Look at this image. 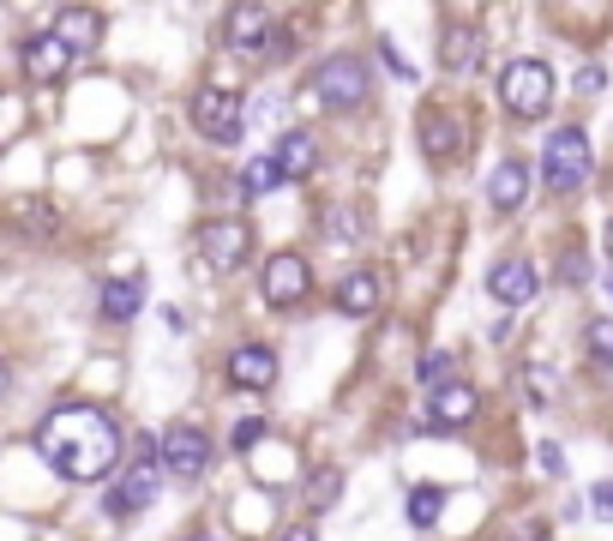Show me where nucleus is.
<instances>
[{"label": "nucleus", "mask_w": 613, "mask_h": 541, "mask_svg": "<svg viewBox=\"0 0 613 541\" xmlns=\"http://www.w3.org/2000/svg\"><path fill=\"white\" fill-rule=\"evenodd\" d=\"M37 451L55 463V475H67V481H109L115 463H121V428H115L109 409L67 403L37 428Z\"/></svg>", "instance_id": "f257e3e1"}, {"label": "nucleus", "mask_w": 613, "mask_h": 541, "mask_svg": "<svg viewBox=\"0 0 613 541\" xmlns=\"http://www.w3.org/2000/svg\"><path fill=\"white\" fill-rule=\"evenodd\" d=\"M500 102L517 121H542L553 109V67L535 61V54H517V61L500 72Z\"/></svg>", "instance_id": "f03ea898"}, {"label": "nucleus", "mask_w": 613, "mask_h": 541, "mask_svg": "<svg viewBox=\"0 0 613 541\" xmlns=\"http://www.w3.org/2000/svg\"><path fill=\"white\" fill-rule=\"evenodd\" d=\"M595 157H590V133L583 127H553L547 133V151H542V181L553 193H577L590 181Z\"/></svg>", "instance_id": "7ed1b4c3"}, {"label": "nucleus", "mask_w": 613, "mask_h": 541, "mask_svg": "<svg viewBox=\"0 0 613 541\" xmlns=\"http://www.w3.org/2000/svg\"><path fill=\"white\" fill-rule=\"evenodd\" d=\"M157 458H162V440L139 433V463H127L121 488H109V518H132V511H145V505L157 500V488H162Z\"/></svg>", "instance_id": "20e7f679"}, {"label": "nucleus", "mask_w": 613, "mask_h": 541, "mask_svg": "<svg viewBox=\"0 0 613 541\" xmlns=\"http://www.w3.org/2000/svg\"><path fill=\"white\" fill-rule=\"evenodd\" d=\"M373 91V79H367V61H355V54H332L319 72H313V97L325 102V109H337V114H349V109H362Z\"/></svg>", "instance_id": "39448f33"}, {"label": "nucleus", "mask_w": 613, "mask_h": 541, "mask_svg": "<svg viewBox=\"0 0 613 541\" xmlns=\"http://www.w3.org/2000/svg\"><path fill=\"white\" fill-rule=\"evenodd\" d=\"M192 127H199L211 144H235L247 133V109L235 91H223V84H199L192 91Z\"/></svg>", "instance_id": "423d86ee"}, {"label": "nucleus", "mask_w": 613, "mask_h": 541, "mask_svg": "<svg viewBox=\"0 0 613 541\" xmlns=\"http://www.w3.org/2000/svg\"><path fill=\"white\" fill-rule=\"evenodd\" d=\"M162 470L181 475V481H199L211 470V433H205L199 421H175V428L162 433Z\"/></svg>", "instance_id": "0eeeda50"}, {"label": "nucleus", "mask_w": 613, "mask_h": 541, "mask_svg": "<svg viewBox=\"0 0 613 541\" xmlns=\"http://www.w3.org/2000/svg\"><path fill=\"white\" fill-rule=\"evenodd\" d=\"M247 253H253V229L241 217H211V223L199 229V259L211 271H241Z\"/></svg>", "instance_id": "6e6552de"}, {"label": "nucleus", "mask_w": 613, "mask_h": 541, "mask_svg": "<svg viewBox=\"0 0 613 541\" xmlns=\"http://www.w3.org/2000/svg\"><path fill=\"white\" fill-rule=\"evenodd\" d=\"M259 289H265V301H271V307H301L307 289H313L307 259L301 253H271V259H265V271H259Z\"/></svg>", "instance_id": "1a4fd4ad"}, {"label": "nucleus", "mask_w": 613, "mask_h": 541, "mask_svg": "<svg viewBox=\"0 0 613 541\" xmlns=\"http://www.w3.org/2000/svg\"><path fill=\"white\" fill-rule=\"evenodd\" d=\"M19 67H24V79H37V84H55V79H67V67H72V49L55 31H37V37H24V49H19Z\"/></svg>", "instance_id": "9d476101"}, {"label": "nucleus", "mask_w": 613, "mask_h": 541, "mask_svg": "<svg viewBox=\"0 0 613 541\" xmlns=\"http://www.w3.org/2000/svg\"><path fill=\"white\" fill-rule=\"evenodd\" d=\"M487 295L500 307H530L542 295V277H535L530 259H500V266L487 271Z\"/></svg>", "instance_id": "9b49d317"}, {"label": "nucleus", "mask_w": 613, "mask_h": 541, "mask_svg": "<svg viewBox=\"0 0 613 541\" xmlns=\"http://www.w3.org/2000/svg\"><path fill=\"white\" fill-rule=\"evenodd\" d=\"M482 415V391L475 385H463V379H452L445 391H433V409H427V421L439 433H457V428H469V421Z\"/></svg>", "instance_id": "f8f14e48"}, {"label": "nucleus", "mask_w": 613, "mask_h": 541, "mask_svg": "<svg viewBox=\"0 0 613 541\" xmlns=\"http://www.w3.org/2000/svg\"><path fill=\"white\" fill-rule=\"evenodd\" d=\"M229 379L241 391H271L277 385V349H265V343H241L229 355Z\"/></svg>", "instance_id": "ddd939ff"}, {"label": "nucleus", "mask_w": 613, "mask_h": 541, "mask_svg": "<svg viewBox=\"0 0 613 541\" xmlns=\"http://www.w3.org/2000/svg\"><path fill=\"white\" fill-rule=\"evenodd\" d=\"M229 49H241V54H265V49H277V37H271V12H265V7H235V12H229Z\"/></svg>", "instance_id": "4468645a"}, {"label": "nucleus", "mask_w": 613, "mask_h": 541, "mask_svg": "<svg viewBox=\"0 0 613 541\" xmlns=\"http://www.w3.org/2000/svg\"><path fill=\"white\" fill-rule=\"evenodd\" d=\"M277 163H283V174H289V181H307V174H319V139L301 133V127H283Z\"/></svg>", "instance_id": "2eb2a0df"}, {"label": "nucleus", "mask_w": 613, "mask_h": 541, "mask_svg": "<svg viewBox=\"0 0 613 541\" xmlns=\"http://www.w3.org/2000/svg\"><path fill=\"white\" fill-rule=\"evenodd\" d=\"M379 301H385L379 271H343V277H337V307H343L349 319H367Z\"/></svg>", "instance_id": "dca6fc26"}, {"label": "nucleus", "mask_w": 613, "mask_h": 541, "mask_svg": "<svg viewBox=\"0 0 613 541\" xmlns=\"http://www.w3.org/2000/svg\"><path fill=\"white\" fill-rule=\"evenodd\" d=\"M422 151L433 157V163H452V157L463 151L457 114H445V109H427V114H422Z\"/></svg>", "instance_id": "f3484780"}, {"label": "nucleus", "mask_w": 613, "mask_h": 541, "mask_svg": "<svg viewBox=\"0 0 613 541\" xmlns=\"http://www.w3.org/2000/svg\"><path fill=\"white\" fill-rule=\"evenodd\" d=\"M145 307V289L132 283V277H109V283L97 289V313L109 319V325H127V319H139Z\"/></svg>", "instance_id": "a211bd4d"}, {"label": "nucleus", "mask_w": 613, "mask_h": 541, "mask_svg": "<svg viewBox=\"0 0 613 541\" xmlns=\"http://www.w3.org/2000/svg\"><path fill=\"white\" fill-rule=\"evenodd\" d=\"M55 37H61L67 49H97V42H102V12L61 7V12H55Z\"/></svg>", "instance_id": "6ab92c4d"}, {"label": "nucleus", "mask_w": 613, "mask_h": 541, "mask_svg": "<svg viewBox=\"0 0 613 541\" xmlns=\"http://www.w3.org/2000/svg\"><path fill=\"white\" fill-rule=\"evenodd\" d=\"M247 463H253V481H259V488H283V481H295V470H301V463H295V445H271V440L253 451Z\"/></svg>", "instance_id": "aec40b11"}, {"label": "nucleus", "mask_w": 613, "mask_h": 541, "mask_svg": "<svg viewBox=\"0 0 613 541\" xmlns=\"http://www.w3.org/2000/svg\"><path fill=\"white\" fill-rule=\"evenodd\" d=\"M523 199H530V169L523 163H500L487 174V204L493 211H517Z\"/></svg>", "instance_id": "412c9836"}, {"label": "nucleus", "mask_w": 613, "mask_h": 541, "mask_svg": "<svg viewBox=\"0 0 613 541\" xmlns=\"http://www.w3.org/2000/svg\"><path fill=\"white\" fill-rule=\"evenodd\" d=\"M475 49H482V31L475 24H445V37H439V67L445 72H463L475 61Z\"/></svg>", "instance_id": "4be33fe9"}, {"label": "nucleus", "mask_w": 613, "mask_h": 541, "mask_svg": "<svg viewBox=\"0 0 613 541\" xmlns=\"http://www.w3.org/2000/svg\"><path fill=\"white\" fill-rule=\"evenodd\" d=\"M283 181H289V174H283L277 157H253V163L241 169V199H265V193H277Z\"/></svg>", "instance_id": "5701e85b"}, {"label": "nucleus", "mask_w": 613, "mask_h": 541, "mask_svg": "<svg viewBox=\"0 0 613 541\" xmlns=\"http://www.w3.org/2000/svg\"><path fill=\"white\" fill-rule=\"evenodd\" d=\"M439 511H445V493L439 488H415L409 493V523H415V530H433V523H439Z\"/></svg>", "instance_id": "b1692460"}, {"label": "nucleus", "mask_w": 613, "mask_h": 541, "mask_svg": "<svg viewBox=\"0 0 613 541\" xmlns=\"http://www.w3.org/2000/svg\"><path fill=\"white\" fill-rule=\"evenodd\" d=\"M583 343H590V355L602 361V368H613V313L590 319V331H583Z\"/></svg>", "instance_id": "393cba45"}, {"label": "nucleus", "mask_w": 613, "mask_h": 541, "mask_svg": "<svg viewBox=\"0 0 613 541\" xmlns=\"http://www.w3.org/2000/svg\"><path fill=\"white\" fill-rule=\"evenodd\" d=\"M337 493H343V475H337V470H319V475L307 481V511H325Z\"/></svg>", "instance_id": "a878e982"}, {"label": "nucleus", "mask_w": 613, "mask_h": 541, "mask_svg": "<svg viewBox=\"0 0 613 541\" xmlns=\"http://www.w3.org/2000/svg\"><path fill=\"white\" fill-rule=\"evenodd\" d=\"M229 445H235V451H247V458H253V451L265 445V415H241V421H235Z\"/></svg>", "instance_id": "bb28decb"}, {"label": "nucleus", "mask_w": 613, "mask_h": 541, "mask_svg": "<svg viewBox=\"0 0 613 541\" xmlns=\"http://www.w3.org/2000/svg\"><path fill=\"white\" fill-rule=\"evenodd\" d=\"M422 385H427V391H445V385H452V355H445V349H433V355L422 361Z\"/></svg>", "instance_id": "cd10ccee"}, {"label": "nucleus", "mask_w": 613, "mask_h": 541, "mask_svg": "<svg viewBox=\"0 0 613 541\" xmlns=\"http://www.w3.org/2000/svg\"><path fill=\"white\" fill-rule=\"evenodd\" d=\"M12 217H24V229H31V236H49V229H55V211H42V204H31V199L12 204Z\"/></svg>", "instance_id": "c85d7f7f"}, {"label": "nucleus", "mask_w": 613, "mask_h": 541, "mask_svg": "<svg viewBox=\"0 0 613 541\" xmlns=\"http://www.w3.org/2000/svg\"><path fill=\"white\" fill-rule=\"evenodd\" d=\"M560 277L565 283H590V259H583V247H565L560 253Z\"/></svg>", "instance_id": "c756f323"}, {"label": "nucleus", "mask_w": 613, "mask_h": 541, "mask_svg": "<svg viewBox=\"0 0 613 541\" xmlns=\"http://www.w3.org/2000/svg\"><path fill=\"white\" fill-rule=\"evenodd\" d=\"M535 470H542V475H565V451L553 440H542V445H535Z\"/></svg>", "instance_id": "7c9ffc66"}, {"label": "nucleus", "mask_w": 613, "mask_h": 541, "mask_svg": "<svg viewBox=\"0 0 613 541\" xmlns=\"http://www.w3.org/2000/svg\"><path fill=\"white\" fill-rule=\"evenodd\" d=\"M590 505H595V518L613 523V481H595V488H590Z\"/></svg>", "instance_id": "2f4dec72"}, {"label": "nucleus", "mask_w": 613, "mask_h": 541, "mask_svg": "<svg viewBox=\"0 0 613 541\" xmlns=\"http://www.w3.org/2000/svg\"><path fill=\"white\" fill-rule=\"evenodd\" d=\"M602 84H607L602 67H583V72H577V91H583V97H602Z\"/></svg>", "instance_id": "473e14b6"}, {"label": "nucleus", "mask_w": 613, "mask_h": 541, "mask_svg": "<svg viewBox=\"0 0 613 541\" xmlns=\"http://www.w3.org/2000/svg\"><path fill=\"white\" fill-rule=\"evenodd\" d=\"M512 541H547V530H542L535 518H517V523H512Z\"/></svg>", "instance_id": "72a5a7b5"}, {"label": "nucleus", "mask_w": 613, "mask_h": 541, "mask_svg": "<svg viewBox=\"0 0 613 541\" xmlns=\"http://www.w3.org/2000/svg\"><path fill=\"white\" fill-rule=\"evenodd\" d=\"M385 67H392V72H397V79H415V72H409V61H403V54L392 49V42H385Z\"/></svg>", "instance_id": "f704fd0d"}, {"label": "nucleus", "mask_w": 613, "mask_h": 541, "mask_svg": "<svg viewBox=\"0 0 613 541\" xmlns=\"http://www.w3.org/2000/svg\"><path fill=\"white\" fill-rule=\"evenodd\" d=\"M277 541H319V535H313V523H289V530H283Z\"/></svg>", "instance_id": "c9c22d12"}, {"label": "nucleus", "mask_w": 613, "mask_h": 541, "mask_svg": "<svg viewBox=\"0 0 613 541\" xmlns=\"http://www.w3.org/2000/svg\"><path fill=\"white\" fill-rule=\"evenodd\" d=\"M602 241H607V259H613V223H607V236H602Z\"/></svg>", "instance_id": "e433bc0d"}]
</instances>
